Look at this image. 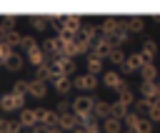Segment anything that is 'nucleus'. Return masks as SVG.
<instances>
[{
    "mask_svg": "<svg viewBox=\"0 0 160 133\" xmlns=\"http://www.w3.org/2000/svg\"><path fill=\"white\" fill-rule=\"evenodd\" d=\"M112 40H108V38H102L100 35V40L98 43H92V48H90V55H95V58H100V60H105V58H110L112 55Z\"/></svg>",
    "mask_w": 160,
    "mask_h": 133,
    "instance_id": "f257e3e1",
    "label": "nucleus"
},
{
    "mask_svg": "<svg viewBox=\"0 0 160 133\" xmlns=\"http://www.w3.org/2000/svg\"><path fill=\"white\" fill-rule=\"evenodd\" d=\"M0 108L2 110H25V95L5 93V95H0Z\"/></svg>",
    "mask_w": 160,
    "mask_h": 133,
    "instance_id": "f03ea898",
    "label": "nucleus"
},
{
    "mask_svg": "<svg viewBox=\"0 0 160 133\" xmlns=\"http://www.w3.org/2000/svg\"><path fill=\"white\" fill-rule=\"evenodd\" d=\"M95 98L92 95H78L75 100H72V113L75 115H82V113H92L95 110Z\"/></svg>",
    "mask_w": 160,
    "mask_h": 133,
    "instance_id": "7ed1b4c3",
    "label": "nucleus"
},
{
    "mask_svg": "<svg viewBox=\"0 0 160 133\" xmlns=\"http://www.w3.org/2000/svg\"><path fill=\"white\" fill-rule=\"evenodd\" d=\"M120 30H122V23H120L118 18H105V20H102V25H100V35H102V38H108V40H112Z\"/></svg>",
    "mask_w": 160,
    "mask_h": 133,
    "instance_id": "20e7f679",
    "label": "nucleus"
},
{
    "mask_svg": "<svg viewBox=\"0 0 160 133\" xmlns=\"http://www.w3.org/2000/svg\"><path fill=\"white\" fill-rule=\"evenodd\" d=\"M95 85H98V75H92V73H82V75L72 78V88H78V90H95Z\"/></svg>",
    "mask_w": 160,
    "mask_h": 133,
    "instance_id": "39448f33",
    "label": "nucleus"
},
{
    "mask_svg": "<svg viewBox=\"0 0 160 133\" xmlns=\"http://www.w3.org/2000/svg\"><path fill=\"white\" fill-rule=\"evenodd\" d=\"M142 65H148V63H145L142 53H140V50H135V53H130V55H128V63H125L122 73H140V70H142Z\"/></svg>",
    "mask_w": 160,
    "mask_h": 133,
    "instance_id": "423d86ee",
    "label": "nucleus"
},
{
    "mask_svg": "<svg viewBox=\"0 0 160 133\" xmlns=\"http://www.w3.org/2000/svg\"><path fill=\"white\" fill-rule=\"evenodd\" d=\"M140 98L160 103V83H158V80H152V83H140Z\"/></svg>",
    "mask_w": 160,
    "mask_h": 133,
    "instance_id": "0eeeda50",
    "label": "nucleus"
},
{
    "mask_svg": "<svg viewBox=\"0 0 160 133\" xmlns=\"http://www.w3.org/2000/svg\"><path fill=\"white\" fill-rule=\"evenodd\" d=\"M50 83H52V88H55V90H58L60 95L70 93V88H72V80H70L68 75H62V73H58V75H55V78H52Z\"/></svg>",
    "mask_w": 160,
    "mask_h": 133,
    "instance_id": "6e6552de",
    "label": "nucleus"
},
{
    "mask_svg": "<svg viewBox=\"0 0 160 133\" xmlns=\"http://www.w3.org/2000/svg\"><path fill=\"white\" fill-rule=\"evenodd\" d=\"M20 123H22L25 128H35V125L40 123V113L32 110V108H25V110H20Z\"/></svg>",
    "mask_w": 160,
    "mask_h": 133,
    "instance_id": "1a4fd4ad",
    "label": "nucleus"
},
{
    "mask_svg": "<svg viewBox=\"0 0 160 133\" xmlns=\"http://www.w3.org/2000/svg\"><path fill=\"white\" fill-rule=\"evenodd\" d=\"M38 113H40V123H42V125H48V128H55V125H58V120H60V115H58L55 110L40 108Z\"/></svg>",
    "mask_w": 160,
    "mask_h": 133,
    "instance_id": "9d476101",
    "label": "nucleus"
},
{
    "mask_svg": "<svg viewBox=\"0 0 160 133\" xmlns=\"http://www.w3.org/2000/svg\"><path fill=\"white\" fill-rule=\"evenodd\" d=\"M80 125V120L75 118V113H65V115H60V120H58V128H62V130H75Z\"/></svg>",
    "mask_w": 160,
    "mask_h": 133,
    "instance_id": "9b49d317",
    "label": "nucleus"
},
{
    "mask_svg": "<svg viewBox=\"0 0 160 133\" xmlns=\"http://www.w3.org/2000/svg\"><path fill=\"white\" fill-rule=\"evenodd\" d=\"M102 83H105L108 88H112V90H118V88H120V85H122L125 80L120 78V73H118V70H108V73L102 75Z\"/></svg>",
    "mask_w": 160,
    "mask_h": 133,
    "instance_id": "f8f14e48",
    "label": "nucleus"
},
{
    "mask_svg": "<svg viewBox=\"0 0 160 133\" xmlns=\"http://www.w3.org/2000/svg\"><path fill=\"white\" fill-rule=\"evenodd\" d=\"M118 100H120V103H125L128 108H132V105H135V98H132V90H130V85H128V83H122V85L118 88Z\"/></svg>",
    "mask_w": 160,
    "mask_h": 133,
    "instance_id": "ddd939ff",
    "label": "nucleus"
},
{
    "mask_svg": "<svg viewBox=\"0 0 160 133\" xmlns=\"http://www.w3.org/2000/svg\"><path fill=\"white\" fill-rule=\"evenodd\" d=\"M95 118H102V120H108V118H112V103H105V100H98L95 103Z\"/></svg>",
    "mask_w": 160,
    "mask_h": 133,
    "instance_id": "4468645a",
    "label": "nucleus"
},
{
    "mask_svg": "<svg viewBox=\"0 0 160 133\" xmlns=\"http://www.w3.org/2000/svg\"><path fill=\"white\" fill-rule=\"evenodd\" d=\"M140 53H142V58H145V63H152V58L158 55V45H155V40H145L142 43V48H140Z\"/></svg>",
    "mask_w": 160,
    "mask_h": 133,
    "instance_id": "2eb2a0df",
    "label": "nucleus"
},
{
    "mask_svg": "<svg viewBox=\"0 0 160 133\" xmlns=\"http://www.w3.org/2000/svg\"><path fill=\"white\" fill-rule=\"evenodd\" d=\"M140 78H142V83H152V80H158V78H160V70H158L152 63H148V65H142Z\"/></svg>",
    "mask_w": 160,
    "mask_h": 133,
    "instance_id": "dca6fc26",
    "label": "nucleus"
},
{
    "mask_svg": "<svg viewBox=\"0 0 160 133\" xmlns=\"http://www.w3.org/2000/svg\"><path fill=\"white\" fill-rule=\"evenodd\" d=\"M32 98H45L48 95V83H42V80H30V90H28Z\"/></svg>",
    "mask_w": 160,
    "mask_h": 133,
    "instance_id": "f3484780",
    "label": "nucleus"
},
{
    "mask_svg": "<svg viewBox=\"0 0 160 133\" xmlns=\"http://www.w3.org/2000/svg\"><path fill=\"white\" fill-rule=\"evenodd\" d=\"M52 75H55V70H52V65H50V60H48L45 65H40V68H35V78H38V80H42V83H48V80H52Z\"/></svg>",
    "mask_w": 160,
    "mask_h": 133,
    "instance_id": "a211bd4d",
    "label": "nucleus"
},
{
    "mask_svg": "<svg viewBox=\"0 0 160 133\" xmlns=\"http://www.w3.org/2000/svg\"><path fill=\"white\" fill-rule=\"evenodd\" d=\"M28 60H30L35 68H40V65H45V63H48V55H45V50H42V48H35L32 53H28Z\"/></svg>",
    "mask_w": 160,
    "mask_h": 133,
    "instance_id": "6ab92c4d",
    "label": "nucleus"
},
{
    "mask_svg": "<svg viewBox=\"0 0 160 133\" xmlns=\"http://www.w3.org/2000/svg\"><path fill=\"white\" fill-rule=\"evenodd\" d=\"M102 133H122V120H118V118L102 120Z\"/></svg>",
    "mask_w": 160,
    "mask_h": 133,
    "instance_id": "aec40b11",
    "label": "nucleus"
},
{
    "mask_svg": "<svg viewBox=\"0 0 160 133\" xmlns=\"http://www.w3.org/2000/svg\"><path fill=\"white\" fill-rule=\"evenodd\" d=\"M125 28H128L130 33H142L145 20H142V18H138V15H132V18H128V20H125Z\"/></svg>",
    "mask_w": 160,
    "mask_h": 133,
    "instance_id": "412c9836",
    "label": "nucleus"
},
{
    "mask_svg": "<svg viewBox=\"0 0 160 133\" xmlns=\"http://www.w3.org/2000/svg\"><path fill=\"white\" fill-rule=\"evenodd\" d=\"M152 103H155V100H145V98H138V100H135V105H132V110H135L138 115H148V113H150V108H152Z\"/></svg>",
    "mask_w": 160,
    "mask_h": 133,
    "instance_id": "4be33fe9",
    "label": "nucleus"
},
{
    "mask_svg": "<svg viewBox=\"0 0 160 133\" xmlns=\"http://www.w3.org/2000/svg\"><path fill=\"white\" fill-rule=\"evenodd\" d=\"M110 63H112V65H118V68L122 70V68H125V63H128V55H125V50L115 48V50H112V55H110Z\"/></svg>",
    "mask_w": 160,
    "mask_h": 133,
    "instance_id": "5701e85b",
    "label": "nucleus"
},
{
    "mask_svg": "<svg viewBox=\"0 0 160 133\" xmlns=\"http://www.w3.org/2000/svg\"><path fill=\"white\" fill-rule=\"evenodd\" d=\"M5 68H8V70H20V68H22V55H20V53H12V55L8 58V63H5Z\"/></svg>",
    "mask_w": 160,
    "mask_h": 133,
    "instance_id": "b1692460",
    "label": "nucleus"
},
{
    "mask_svg": "<svg viewBox=\"0 0 160 133\" xmlns=\"http://www.w3.org/2000/svg\"><path fill=\"white\" fill-rule=\"evenodd\" d=\"M100 70H102V60H100V58H95V55H88V73L98 75Z\"/></svg>",
    "mask_w": 160,
    "mask_h": 133,
    "instance_id": "393cba45",
    "label": "nucleus"
},
{
    "mask_svg": "<svg viewBox=\"0 0 160 133\" xmlns=\"http://www.w3.org/2000/svg\"><path fill=\"white\" fill-rule=\"evenodd\" d=\"M28 90H30V83L28 80H15L12 83V95H28Z\"/></svg>",
    "mask_w": 160,
    "mask_h": 133,
    "instance_id": "a878e982",
    "label": "nucleus"
},
{
    "mask_svg": "<svg viewBox=\"0 0 160 133\" xmlns=\"http://www.w3.org/2000/svg\"><path fill=\"white\" fill-rule=\"evenodd\" d=\"M30 25H32V30H45L50 23H48V18H42V15H32V18H30Z\"/></svg>",
    "mask_w": 160,
    "mask_h": 133,
    "instance_id": "bb28decb",
    "label": "nucleus"
},
{
    "mask_svg": "<svg viewBox=\"0 0 160 133\" xmlns=\"http://www.w3.org/2000/svg\"><path fill=\"white\" fill-rule=\"evenodd\" d=\"M55 113H58V115L72 113V100H65V98H60V100H58V108H55Z\"/></svg>",
    "mask_w": 160,
    "mask_h": 133,
    "instance_id": "cd10ccee",
    "label": "nucleus"
},
{
    "mask_svg": "<svg viewBox=\"0 0 160 133\" xmlns=\"http://www.w3.org/2000/svg\"><path fill=\"white\" fill-rule=\"evenodd\" d=\"M5 43H8L10 48H15V45H20V43H22V35H20L18 30H10V33H8V38H5Z\"/></svg>",
    "mask_w": 160,
    "mask_h": 133,
    "instance_id": "c85d7f7f",
    "label": "nucleus"
},
{
    "mask_svg": "<svg viewBox=\"0 0 160 133\" xmlns=\"http://www.w3.org/2000/svg\"><path fill=\"white\" fill-rule=\"evenodd\" d=\"M20 48H22V50H28V53H32V50L38 48V43H35V38H32V35H22V43H20Z\"/></svg>",
    "mask_w": 160,
    "mask_h": 133,
    "instance_id": "c756f323",
    "label": "nucleus"
},
{
    "mask_svg": "<svg viewBox=\"0 0 160 133\" xmlns=\"http://www.w3.org/2000/svg\"><path fill=\"white\" fill-rule=\"evenodd\" d=\"M122 123H125V125H128L130 130H135V128H138V123H140V115H138L135 110H130V113H128V118H125Z\"/></svg>",
    "mask_w": 160,
    "mask_h": 133,
    "instance_id": "7c9ffc66",
    "label": "nucleus"
},
{
    "mask_svg": "<svg viewBox=\"0 0 160 133\" xmlns=\"http://www.w3.org/2000/svg\"><path fill=\"white\" fill-rule=\"evenodd\" d=\"M135 133H152V120H150V118H140Z\"/></svg>",
    "mask_w": 160,
    "mask_h": 133,
    "instance_id": "2f4dec72",
    "label": "nucleus"
},
{
    "mask_svg": "<svg viewBox=\"0 0 160 133\" xmlns=\"http://www.w3.org/2000/svg\"><path fill=\"white\" fill-rule=\"evenodd\" d=\"M12 53H15V50H12V48H10L8 43H0V63H2V65L8 63V58H10Z\"/></svg>",
    "mask_w": 160,
    "mask_h": 133,
    "instance_id": "473e14b6",
    "label": "nucleus"
},
{
    "mask_svg": "<svg viewBox=\"0 0 160 133\" xmlns=\"http://www.w3.org/2000/svg\"><path fill=\"white\" fill-rule=\"evenodd\" d=\"M148 118H150L152 123H158V120H160V103H152V108H150Z\"/></svg>",
    "mask_w": 160,
    "mask_h": 133,
    "instance_id": "72a5a7b5",
    "label": "nucleus"
},
{
    "mask_svg": "<svg viewBox=\"0 0 160 133\" xmlns=\"http://www.w3.org/2000/svg\"><path fill=\"white\" fill-rule=\"evenodd\" d=\"M0 23H2V25H8L10 30H15V15H2V18H0Z\"/></svg>",
    "mask_w": 160,
    "mask_h": 133,
    "instance_id": "f704fd0d",
    "label": "nucleus"
},
{
    "mask_svg": "<svg viewBox=\"0 0 160 133\" xmlns=\"http://www.w3.org/2000/svg\"><path fill=\"white\" fill-rule=\"evenodd\" d=\"M8 33H10V28L0 23V43H5V38H8Z\"/></svg>",
    "mask_w": 160,
    "mask_h": 133,
    "instance_id": "c9c22d12",
    "label": "nucleus"
},
{
    "mask_svg": "<svg viewBox=\"0 0 160 133\" xmlns=\"http://www.w3.org/2000/svg\"><path fill=\"white\" fill-rule=\"evenodd\" d=\"M32 133H50V128H48V125H42V123H38V125L32 128Z\"/></svg>",
    "mask_w": 160,
    "mask_h": 133,
    "instance_id": "e433bc0d",
    "label": "nucleus"
},
{
    "mask_svg": "<svg viewBox=\"0 0 160 133\" xmlns=\"http://www.w3.org/2000/svg\"><path fill=\"white\" fill-rule=\"evenodd\" d=\"M20 133H32V128H22V130H20Z\"/></svg>",
    "mask_w": 160,
    "mask_h": 133,
    "instance_id": "4c0bfd02",
    "label": "nucleus"
},
{
    "mask_svg": "<svg viewBox=\"0 0 160 133\" xmlns=\"http://www.w3.org/2000/svg\"><path fill=\"white\" fill-rule=\"evenodd\" d=\"M158 83H160V78H158Z\"/></svg>",
    "mask_w": 160,
    "mask_h": 133,
    "instance_id": "58836bf2",
    "label": "nucleus"
}]
</instances>
